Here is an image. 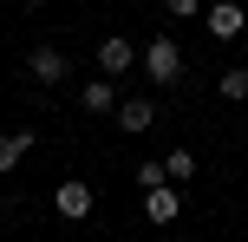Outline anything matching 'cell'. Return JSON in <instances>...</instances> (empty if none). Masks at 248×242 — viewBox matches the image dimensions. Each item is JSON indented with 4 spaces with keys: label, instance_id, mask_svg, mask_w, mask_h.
<instances>
[{
    "label": "cell",
    "instance_id": "9c48e42d",
    "mask_svg": "<svg viewBox=\"0 0 248 242\" xmlns=\"http://www.w3.org/2000/svg\"><path fill=\"white\" fill-rule=\"evenodd\" d=\"M33 131H0V177H13V170H20V157L33 151Z\"/></svg>",
    "mask_w": 248,
    "mask_h": 242
},
{
    "label": "cell",
    "instance_id": "5b68a950",
    "mask_svg": "<svg viewBox=\"0 0 248 242\" xmlns=\"http://www.w3.org/2000/svg\"><path fill=\"white\" fill-rule=\"evenodd\" d=\"M118 98H124L118 79L98 72V79H85V92H78V112H85V118H105V112H118Z\"/></svg>",
    "mask_w": 248,
    "mask_h": 242
},
{
    "label": "cell",
    "instance_id": "5bb4252c",
    "mask_svg": "<svg viewBox=\"0 0 248 242\" xmlns=\"http://www.w3.org/2000/svg\"><path fill=\"white\" fill-rule=\"evenodd\" d=\"M20 7H33V13H39V7H46V0H20Z\"/></svg>",
    "mask_w": 248,
    "mask_h": 242
},
{
    "label": "cell",
    "instance_id": "52a82bcc",
    "mask_svg": "<svg viewBox=\"0 0 248 242\" xmlns=\"http://www.w3.org/2000/svg\"><path fill=\"white\" fill-rule=\"evenodd\" d=\"M176 210H183V190H176V183H150V190H144V216L157 223V229L176 223Z\"/></svg>",
    "mask_w": 248,
    "mask_h": 242
},
{
    "label": "cell",
    "instance_id": "4fadbf2b",
    "mask_svg": "<svg viewBox=\"0 0 248 242\" xmlns=\"http://www.w3.org/2000/svg\"><path fill=\"white\" fill-rule=\"evenodd\" d=\"M163 7H170V20H196V13H202V0H163Z\"/></svg>",
    "mask_w": 248,
    "mask_h": 242
},
{
    "label": "cell",
    "instance_id": "ba28073f",
    "mask_svg": "<svg viewBox=\"0 0 248 242\" xmlns=\"http://www.w3.org/2000/svg\"><path fill=\"white\" fill-rule=\"evenodd\" d=\"M202 26H209V39H235L242 26H248V13L235 7V0H216V7L202 13Z\"/></svg>",
    "mask_w": 248,
    "mask_h": 242
},
{
    "label": "cell",
    "instance_id": "7a4b0ae2",
    "mask_svg": "<svg viewBox=\"0 0 248 242\" xmlns=\"http://www.w3.org/2000/svg\"><path fill=\"white\" fill-rule=\"evenodd\" d=\"M26 72H33V85H65V79H72V59H65V52L59 46H33V52H26Z\"/></svg>",
    "mask_w": 248,
    "mask_h": 242
},
{
    "label": "cell",
    "instance_id": "7c38bea8",
    "mask_svg": "<svg viewBox=\"0 0 248 242\" xmlns=\"http://www.w3.org/2000/svg\"><path fill=\"white\" fill-rule=\"evenodd\" d=\"M137 183H144V190H150V183H170V170H163V157H144V164H137Z\"/></svg>",
    "mask_w": 248,
    "mask_h": 242
},
{
    "label": "cell",
    "instance_id": "277c9868",
    "mask_svg": "<svg viewBox=\"0 0 248 242\" xmlns=\"http://www.w3.org/2000/svg\"><path fill=\"white\" fill-rule=\"evenodd\" d=\"M92 59H98V72H131V65H137V39H124V33H105L98 39V46H92Z\"/></svg>",
    "mask_w": 248,
    "mask_h": 242
},
{
    "label": "cell",
    "instance_id": "8fae6325",
    "mask_svg": "<svg viewBox=\"0 0 248 242\" xmlns=\"http://www.w3.org/2000/svg\"><path fill=\"white\" fill-rule=\"evenodd\" d=\"M163 170H170V183H189V177H196V151H170Z\"/></svg>",
    "mask_w": 248,
    "mask_h": 242
},
{
    "label": "cell",
    "instance_id": "9a60e30c",
    "mask_svg": "<svg viewBox=\"0 0 248 242\" xmlns=\"http://www.w3.org/2000/svg\"><path fill=\"white\" fill-rule=\"evenodd\" d=\"M0 7H7V0H0Z\"/></svg>",
    "mask_w": 248,
    "mask_h": 242
},
{
    "label": "cell",
    "instance_id": "30bf717a",
    "mask_svg": "<svg viewBox=\"0 0 248 242\" xmlns=\"http://www.w3.org/2000/svg\"><path fill=\"white\" fill-rule=\"evenodd\" d=\"M216 98H229V105H242V98H248V72H242V65H229V72L216 79Z\"/></svg>",
    "mask_w": 248,
    "mask_h": 242
},
{
    "label": "cell",
    "instance_id": "6da1fadb",
    "mask_svg": "<svg viewBox=\"0 0 248 242\" xmlns=\"http://www.w3.org/2000/svg\"><path fill=\"white\" fill-rule=\"evenodd\" d=\"M137 59H144V79L150 85H176V79H183V46H176V39H144V52H137Z\"/></svg>",
    "mask_w": 248,
    "mask_h": 242
},
{
    "label": "cell",
    "instance_id": "3957f363",
    "mask_svg": "<svg viewBox=\"0 0 248 242\" xmlns=\"http://www.w3.org/2000/svg\"><path fill=\"white\" fill-rule=\"evenodd\" d=\"M111 118H118V131H131V138H144V131L157 125V98H144V92H124Z\"/></svg>",
    "mask_w": 248,
    "mask_h": 242
},
{
    "label": "cell",
    "instance_id": "8992f818",
    "mask_svg": "<svg viewBox=\"0 0 248 242\" xmlns=\"http://www.w3.org/2000/svg\"><path fill=\"white\" fill-rule=\"evenodd\" d=\"M52 210H59L65 223H78V216H92V183H85V177H65L59 190H52Z\"/></svg>",
    "mask_w": 248,
    "mask_h": 242
}]
</instances>
